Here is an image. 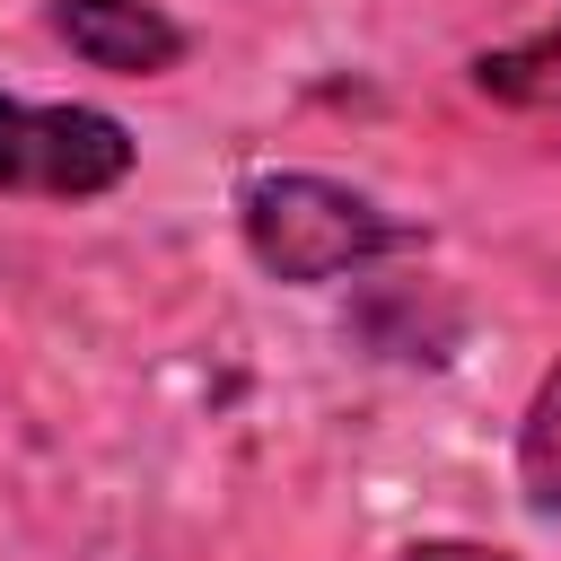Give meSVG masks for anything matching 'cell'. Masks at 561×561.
Wrapping results in <instances>:
<instances>
[{
  "label": "cell",
  "mask_w": 561,
  "mask_h": 561,
  "mask_svg": "<svg viewBox=\"0 0 561 561\" xmlns=\"http://www.w3.org/2000/svg\"><path fill=\"white\" fill-rule=\"evenodd\" d=\"M237 245L263 280L280 289H324V280H351L386 254H412L421 245V219H394L377 193L342 184V175H316V167H263L237 184Z\"/></svg>",
  "instance_id": "cell-1"
},
{
  "label": "cell",
  "mask_w": 561,
  "mask_h": 561,
  "mask_svg": "<svg viewBox=\"0 0 561 561\" xmlns=\"http://www.w3.org/2000/svg\"><path fill=\"white\" fill-rule=\"evenodd\" d=\"M140 140L105 105H35L0 88V193L18 202H96L131 184Z\"/></svg>",
  "instance_id": "cell-2"
},
{
  "label": "cell",
  "mask_w": 561,
  "mask_h": 561,
  "mask_svg": "<svg viewBox=\"0 0 561 561\" xmlns=\"http://www.w3.org/2000/svg\"><path fill=\"white\" fill-rule=\"evenodd\" d=\"M44 26L105 79H167L193 53L184 18H167L158 0H44Z\"/></svg>",
  "instance_id": "cell-3"
},
{
  "label": "cell",
  "mask_w": 561,
  "mask_h": 561,
  "mask_svg": "<svg viewBox=\"0 0 561 561\" xmlns=\"http://www.w3.org/2000/svg\"><path fill=\"white\" fill-rule=\"evenodd\" d=\"M517 500L535 517H561V359L535 377V394L517 412Z\"/></svg>",
  "instance_id": "cell-4"
},
{
  "label": "cell",
  "mask_w": 561,
  "mask_h": 561,
  "mask_svg": "<svg viewBox=\"0 0 561 561\" xmlns=\"http://www.w3.org/2000/svg\"><path fill=\"white\" fill-rule=\"evenodd\" d=\"M473 88H482V96H517V105H561V26L535 35V44L482 53V61H473Z\"/></svg>",
  "instance_id": "cell-5"
},
{
  "label": "cell",
  "mask_w": 561,
  "mask_h": 561,
  "mask_svg": "<svg viewBox=\"0 0 561 561\" xmlns=\"http://www.w3.org/2000/svg\"><path fill=\"white\" fill-rule=\"evenodd\" d=\"M394 561H517V552H500V543H482V535H421V543H403Z\"/></svg>",
  "instance_id": "cell-6"
}]
</instances>
